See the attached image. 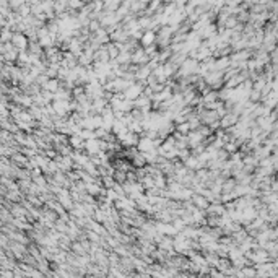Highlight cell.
<instances>
[{"mask_svg":"<svg viewBox=\"0 0 278 278\" xmlns=\"http://www.w3.org/2000/svg\"><path fill=\"white\" fill-rule=\"evenodd\" d=\"M125 96H127V98H130V99H133V98L140 96V88H138V86H132V88L127 90Z\"/></svg>","mask_w":278,"mask_h":278,"instance_id":"cell-2","label":"cell"},{"mask_svg":"<svg viewBox=\"0 0 278 278\" xmlns=\"http://www.w3.org/2000/svg\"><path fill=\"white\" fill-rule=\"evenodd\" d=\"M86 148H88L90 153H96L98 150L101 148V145H99V141H96V140H93V141L88 140V141H86Z\"/></svg>","mask_w":278,"mask_h":278,"instance_id":"cell-1","label":"cell"},{"mask_svg":"<svg viewBox=\"0 0 278 278\" xmlns=\"http://www.w3.org/2000/svg\"><path fill=\"white\" fill-rule=\"evenodd\" d=\"M140 150L141 151H148V150H151L153 148V145H151V140H148V138H145V140H140Z\"/></svg>","mask_w":278,"mask_h":278,"instance_id":"cell-3","label":"cell"},{"mask_svg":"<svg viewBox=\"0 0 278 278\" xmlns=\"http://www.w3.org/2000/svg\"><path fill=\"white\" fill-rule=\"evenodd\" d=\"M187 129H189V124H184V125H179V127H177V130H179V132H182V133H186V132H187Z\"/></svg>","mask_w":278,"mask_h":278,"instance_id":"cell-6","label":"cell"},{"mask_svg":"<svg viewBox=\"0 0 278 278\" xmlns=\"http://www.w3.org/2000/svg\"><path fill=\"white\" fill-rule=\"evenodd\" d=\"M72 145L80 148V146H82V138H75V137H73V138H72Z\"/></svg>","mask_w":278,"mask_h":278,"instance_id":"cell-5","label":"cell"},{"mask_svg":"<svg viewBox=\"0 0 278 278\" xmlns=\"http://www.w3.org/2000/svg\"><path fill=\"white\" fill-rule=\"evenodd\" d=\"M153 39H155V34H153V33H148V34H145V36H143V44H145V46L151 44V42H153Z\"/></svg>","mask_w":278,"mask_h":278,"instance_id":"cell-4","label":"cell"}]
</instances>
